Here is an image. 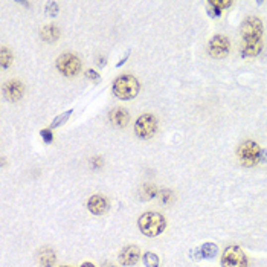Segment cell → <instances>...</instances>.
Segmentation results:
<instances>
[{
  "instance_id": "603a6c76",
  "label": "cell",
  "mask_w": 267,
  "mask_h": 267,
  "mask_svg": "<svg viewBox=\"0 0 267 267\" xmlns=\"http://www.w3.org/2000/svg\"><path fill=\"white\" fill-rule=\"evenodd\" d=\"M211 2H212L215 6H218L220 9H223V8H228V6H231V5H232L231 0H226V2H221V0H211Z\"/></svg>"
},
{
  "instance_id": "277c9868",
  "label": "cell",
  "mask_w": 267,
  "mask_h": 267,
  "mask_svg": "<svg viewBox=\"0 0 267 267\" xmlns=\"http://www.w3.org/2000/svg\"><path fill=\"white\" fill-rule=\"evenodd\" d=\"M260 153L261 148L258 147V143L254 140H244L237 150V154L240 157V162L244 167H254L260 162Z\"/></svg>"
},
{
  "instance_id": "ffe728a7",
  "label": "cell",
  "mask_w": 267,
  "mask_h": 267,
  "mask_svg": "<svg viewBox=\"0 0 267 267\" xmlns=\"http://www.w3.org/2000/svg\"><path fill=\"white\" fill-rule=\"evenodd\" d=\"M58 5L55 3V2H49L48 5H46V14L48 15H51V17H57L58 15Z\"/></svg>"
},
{
  "instance_id": "ac0fdd59",
  "label": "cell",
  "mask_w": 267,
  "mask_h": 267,
  "mask_svg": "<svg viewBox=\"0 0 267 267\" xmlns=\"http://www.w3.org/2000/svg\"><path fill=\"white\" fill-rule=\"evenodd\" d=\"M70 115H72V109H70V110H67V112H65V113H61L60 116H57V118L52 121L51 129H57V127H60V126H63L65 122L70 118Z\"/></svg>"
},
{
  "instance_id": "9a60e30c",
  "label": "cell",
  "mask_w": 267,
  "mask_h": 267,
  "mask_svg": "<svg viewBox=\"0 0 267 267\" xmlns=\"http://www.w3.org/2000/svg\"><path fill=\"white\" fill-rule=\"evenodd\" d=\"M60 29L54 25H49V26H45L42 29V38L45 40V42L48 43H55L57 40L60 38Z\"/></svg>"
},
{
  "instance_id": "7c38bea8",
  "label": "cell",
  "mask_w": 267,
  "mask_h": 267,
  "mask_svg": "<svg viewBox=\"0 0 267 267\" xmlns=\"http://www.w3.org/2000/svg\"><path fill=\"white\" fill-rule=\"evenodd\" d=\"M194 258L197 260H201V258H214L217 254H218V248L214 244V243H204L201 244L199 249H196L194 252Z\"/></svg>"
},
{
  "instance_id": "3957f363",
  "label": "cell",
  "mask_w": 267,
  "mask_h": 267,
  "mask_svg": "<svg viewBox=\"0 0 267 267\" xmlns=\"http://www.w3.org/2000/svg\"><path fill=\"white\" fill-rule=\"evenodd\" d=\"M241 35L244 45H257L261 43V35H263V23L257 17L246 18L241 28Z\"/></svg>"
},
{
  "instance_id": "8fae6325",
  "label": "cell",
  "mask_w": 267,
  "mask_h": 267,
  "mask_svg": "<svg viewBox=\"0 0 267 267\" xmlns=\"http://www.w3.org/2000/svg\"><path fill=\"white\" fill-rule=\"evenodd\" d=\"M23 92H25L23 84L20 83V81H17V79L8 81V83L3 86V95L9 101H18L20 98L23 96Z\"/></svg>"
},
{
  "instance_id": "6da1fadb",
  "label": "cell",
  "mask_w": 267,
  "mask_h": 267,
  "mask_svg": "<svg viewBox=\"0 0 267 267\" xmlns=\"http://www.w3.org/2000/svg\"><path fill=\"white\" fill-rule=\"evenodd\" d=\"M139 231L147 237H157L163 232L167 221L159 212H145L139 217Z\"/></svg>"
},
{
  "instance_id": "7402d4cb",
  "label": "cell",
  "mask_w": 267,
  "mask_h": 267,
  "mask_svg": "<svg viewBox=\"0 0 267 267\" xmlns=\"http://www.w3.org/2000/svg\"><path fill=\"white\" fill-rule=\"evenodd\" d=\"M86 76H87L90 81H93V83H99V81H101V75H99L98 72H95L93 69L86 70Z\"/></svg>"
},
{
  "instance_id": "5b68a950",
  "label": "cell",
  "mask_w": 267,
  "mask_h": 267,
  "mask_svg": "<svg viewBox=\"0 0 267 267\" xmlns=\"http://www.w3.org/2000/svg\"><path fill=\"white\" fill-rule=\"evenodd\" d=\"M57 69L65 76H75L81 70V61L75 54H63L57 58Z\"/></svg>"
},
{
  "instance_id": "52a82bcc",
  "label": "cell",
  "mask_w": 267,
  "mask_h": 267,
  "mask_svg": "<svg viewBox=\"0 0 267 267\" xmlns=\"http://www.w3.org/2000/svg\"><path fill=\"white\" fill-rule=\"evenodd\" d=\"M157 130V119L150 115L145 113L137 118L136 124H134V133L140 137V139H150L154 136Z\"/></svg>"
},
{
  "instance_id": "cb8c5ba5",
  "label": "cell",
  "mask_w": 267,
  "mask_h": 267,
  "mask_svg": "<svg viewBox=\"0 0 267 267\" xmlns=\"http://www.w3.org/2000/svg\"><path fill=\"white\" fill-rule=\"evenodd\" d=\"M260 162H267V151H266V150H261V153H260Z\"/></svg>"
},
{
  "instance_id": "8992f818",
  "label": "cell",
  "mask_w": 267,
  "mask_h": 267,
  "mask_svg": "<svg viewBox=\"0 0 267 267\" xmlns=\"http://www.w3.org/2000/svg\"><path fill=\"white\" fill-rule=\"evenodd\" d=\"M221 267H248V257L238 246H229L221 255Z\"/></svg>"
},
{
  "instance_id": "e0dca14e",
  "label": "cell",
  "mask_w": 267,
  "mask_h": 267,
  "mask_svg": "<svg viewBox=\"0 0 267 267\" xmlns=\"http://www.w3.org/2000/svg\"><path fill=\"white\" fill-rule=\"evenodd\" d=\"M261 51H263V45H261V43H257V45H244V46H243V51H241V55H243V57H257Z\"/></svg>"
},
{
  "instance_id": "4316f807",
  "label": "cell",
  "mask_w": 267,
  "mask_h": 267,
  "mask_svg": "<svg viewBox=\"0 0 267 267\" xmlns=\"http://www.w3.org/2000/svg\"><path fill=\"white\" fill-rule=\"evenodd\" d=\"M61 267H69V266H61Z\"/></svg>"
},
{
  "instance_id": "d6986e66",
  "label": "cell",
  "mask_w": 267,
  "mask_h": 267,
  "mask_svg": "<svg viewBox=\"0 0 267 267\" xmlns=\"http://www.w3.org/2000/svg\"><path fill=\"white\" fill-rule=\"evenodd\" d=\"M143 263L147 267H159V257L153 252H147L143 255Z\"/></svg>"
},
{
  "instance_id": "44dd1931",
  "label": "cell",
  "mask_w": 267,
  "mask_h": 267,
  "mask_svg": "<svg viewBox=\"0 0 267 267\" xmlns=\"http://www.w3.org/2000/svg\"><path fill=\"white\" fill-rule=\"evenodd\" d=\"M40 134H42V137H43L45 143H51V142L54 140V134H52L51 129H43L42 132H40Z\"/></svg>"
},
{
  "instance_id": "30bf717a",
  "label": "cell",
  "mask_w": 267,
  "mask_h": 267,
  "mask_svg": "<svg viewBox=\"0 0 267 267\" xmlns=\"http://www.w3.org/2000/svg\"><path fill=\"white\" fill-rule=\"evenodd\" d=\"M87 209L95 215H102V214H106L107 209H109V201H107L106 197L95 194L87 200Z\"/></svg>"
},
{
  "instance_id": "4fadbf2b",
  "label": "cell",
  "mask_w": 267,
  "mask_h": 267,
  "mask_svg": "<svg viewBox=\"0 0 267 267\" xmlns=\"http://www.w3.org/2000/svg\"><path fill=\"white\" fill-rule=\"evenodd\" d=\"M109 116H110L112 124L116 126V127H126L129 124V121H130V115L127 113V110L119 109V107L113 109Z\"/></svg>"
},
{
  "instance_id": "484cf974",
  "label": "cell",
  "mask_w": 267,
  "mask_h": 267,
  "mask_svg": "<svg viewBox=\"0 0 267 267\" xmlns=\"http://www.w3.org/2000/svg\"><path fill=\"white\" fill-rule=\"evenodd\" d=\"M102 267H116V266H113V264H109V263H106Z\"/></svg>"
},
{
  "instance_id": "2e32d148",
  "label": "cell",
  "mask_w": 267,
  "mask_h": 267,
  "mask_svg": "<svg viewBox=\"0 0 267 267\" xmlns=\"http://www.w3.org/2000/svg\"><path fill=\"white\" fill-rule=\"evenodd\" d=\"M12 63V54L11 51L6 48V46H2V49H0V66H2L3 69H8Z\"/></svg>"
},
{
  "instance_id": "ba28073f",
  "label": "cell",
  "mask_w": 267,
  "mask_h": 267,
  "mask_svg": "<svg viewBox=\"0 0 267 267\" xmlns=\"http://www.w3.org/2000/svg\"><path fill=\"white\" fill-rule=\"evenodd\" d=\"M208 51L209 55L214 58H223L229 54L231 51V45H229V40L226 38L224 35H215L211 38V42L208 45Z\"/></svg>"
},
{
  "instance_id": "7a4b0ae2",
  "label": "cell",
  "mask_w": 267,
  "mask_h": 267,
  "mask_svg": "<svg viewBox=\"0 0 267 267\" xmlns=\"http://www.w3.org/2000/svg\"><path fill=\"white\" fill-rule=\"evenodd\" d=\"M139 93V81L133 75H122L113 83V95L122 101L136 98Z\"/></svg>"
},
{
  "instance_id": "d4e9b609",
  "label": "cell",
  "mask_w": 267,
  "mask_h": 267,
  "mask_svg": "<svg viewBox=\"0 0 267 267\" xmlns=\"http://www.w3.org/2000/svg\"><path fill=\"white\" fill-rule=\"evenodd\" d=\"M81 267H95L92 263H83V264H81Z\"/></svg>"
},
{
  "instance_id": "5bb4252c",
  "label": "cell",
  "mask_w": 267,
  "mask_h": 267,
  "mask_svg": "<svg viewBox=\"0 0 267 267\" xmlns=\"http://www.w3.org/2000/svg\"><path fill=\"white\" fill-rule=\"evenodd\" d=\"M55 252L51 248H43L38 252V261L43 267H52L55 264Z\"/></svg>"
},
{
  "instance_id": "9c48e42d",
  "label": "cell",
  "mask_w": 267,
  "mask_h": 267,
  "mask_svg": "<svg viewBox=\"0 0 267 267\" xmlns=\"http://www.w3.org/2000/svg\"><path fill=\"white\" fill-rule=\"evenodd\" d=\"M139 257H140V251L137 246H127V248H124L119 254V263L126 267H130V266L137 264Z\"/></svg>"
}]
</instances>
